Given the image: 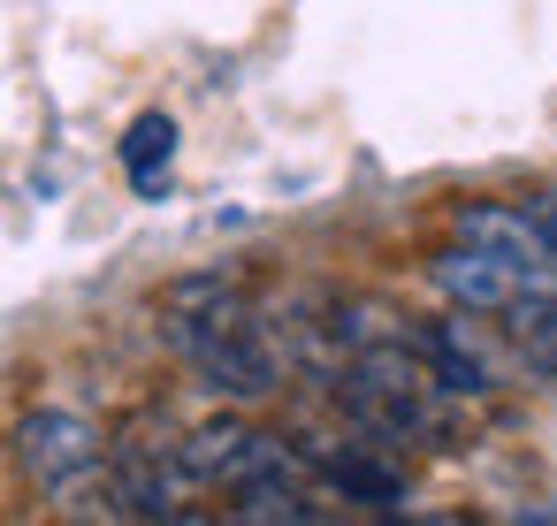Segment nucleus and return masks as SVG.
<instances>
[{"mask_svg":"<svg viewBox=\"0 0 557 526\" xmlns=\"http://www.w3.org/2000/svg\"><path fill=\"white\" fill-rule=\"evenodd\" d=\"M161 336L169 351L230 404H260L283 389V336L252 313V298L230 275H184L161 298Z\"/></svg>","mask_w":557,"mask_h":526,"instance_id":"1","label":"nucleus"},{"mask_svg":"<svg viewBox=\"0 0 557 526\" xmlns=\"http://www.w3.org/2000/svg\"><path fill=\"white\" fill-rule=\"evenodd\" d=\"M428 283L458 305V313H481V321H504V313H519L527 298H542V290H557V267H527V260H511V252H496V245H473V237H450L435 260H428Z\"/></svg>","mask_w":557,"mask_h":526,"instance_id":"2","label":"nucleus"},{"mask_svg":"<svg viewBox=\"0 0 557 526\" xmlns=\"http://www.w3.org/2000/svg\"><path fill=\"white\" fill-rule=\"evenodd\" d=\"M16 450H24V473H32L47 496H62V503H77V496L108 473V442H100V427H92L85 412H62V404L32 412V419L16 427Z\"/></svg>","mask_w":557,"mask_h":526,"instance_id":"3","label":"nucleus"},{"mask_svg":"<svg viewBox=\"0 0 557 526\" xmlns=\"http://www.w3.org/2000/svg\"><path fill=\"white\" fill-rule=\"evenodd\" d=\"M184 465L199 473V488H252L275 473H306V458L283 435L245 427V419H207L199 435H184Z\"/></svg>","mask_w":557,"mask_h":526,"instance_id":"4","label":"nucleus"},{"mask_svg":"<svg viewBox=\"0 0 557 526\" xmlns=\"http://www.w3.org/2000/svg\"><path fill=\"white\" fill-rule=\"evenodd\" d=\"M230 518H252V526H313V518H329V511H321L313 473H275V480L230 488Z\"/></svg>","mask_w":557,"mask_h":526,"instance_id":"5","label":"nucleus"},{"mask_svg":"<svg viewBox=\"0 0 557 526\" xmlns=\"http://www.w3.org/2000/svg\"><path fill=\"white\" fill-rule=\"evenodd\" d=\"M321 480H329L344 503H374V511L405 503V473L382 465L374 450H321Z\"/></svg>","mask_w":557,"mask_h":526,"instance_id":"6","label":"nucleus"},{"mask_svg":"<svg viewBox=\"0 0 557 526\" xmlns=\"http://www.w3.org/2000/svg\"><path fill=\"white\" fill-rule=\"evenodd\" d=\"M169 161H176V123H169V115H138L131 138H123V168H131V184L153 191Z\"/></svg>","mask_w":557,"mask_h":526,"instance_id":"7","label":"nucleus"},{"mask_svg":"<svg viewBox=\"0 0 557 526\" xmlns=\"http://www.w3.org/2000/svg\"><path fill=\"white\" fill-rule=\"evenodd\" d=\"M527 518H542V526H557V503H542V511H527Z\"/></svg>","mask_w":557,"mask_h":526,"instance_id":"8","label":"nucleus"}]
</instances>
